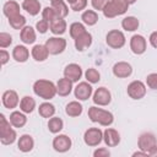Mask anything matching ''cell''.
Segmentation results:
<instances>
[{
  "mask_svg": "<svg viewBox=\"0 0 157 157\" xmlns=\"http://www.w3.org/2000/svg\"><path fill=\"white\" fill-rule=\"evenodd\" d=\"M33 92L36 96L44 101H49L55 97L56 93V83L53 81L45 80V78H39L33 83Z\"/></svg>",
  "mask_w": 157,
  "mask_h": 157,
  "instance_id": "cell-1",
  "label": "cell"
},
{
  "mask_svg": "<svg viewBox=\"0 0 157 157\" xmlns=\"http://www.w3.org/2000/svg\"><path fill=\"white\" fill-rule=\"evenodd\" d=\"M88 118L93 123H98L102 126H110L114 121V115L112 112L99 108V105H92L88 108Z\"/></svg>",
  "mask_w": 157,
  "mask_h": 157,
  "instance_id": "cell-2",
  "label": "cell"
},
{
  "mask_svg": "<svg viewBox=\"0 0 157 157\" xmlns=\"http://www.w3.org/2000/svg\"><path fill=\"white\" fill-rule=\"evenodd\" d=\"M129 6H130V4L128 0H109L102 12H103L104 17L114 18L117 16L124 15L128 11Z\"/></svg>",
  "mask_w": 157,
  "mask_h": 157,
  "instance_id": "cell-3",
  "label": "cell"
},
{
  "mask_svg": "<svg viewBox=\"0 0 157 157\" xmlns=\"http://www.w3.org/2000/svg\"><path fill=\"white\" fill-rule=\"evenodd\" d=\"M105 43L113 49H120L125 45L126 38L125 34L119 29H110L105 36Z\"/></svg>",
  "mask_w": 157,
  "mask_h": 157,
  "instance_id": "cell-4",
  "label": "cell"
},
{
  "mask_svg": "<svg viewBox=\"0 0 157 157\" xmlns=\"http://www.w3.org/2000/svg\"><path fill=\"white\" fill-rule=\"evenodd\" d=\"M146 85L140 81V80H135V81H131L128 87H126V93L128 96L131 98V99H135V101H139V99H142L146 94Z\"/></svg>",
  "mask_w": 157,
  "mask_h": 157,
  "instance_id": "cell-5",
  "label": "cell"
},
{
  "mask_svg": "<svg viewBox=\"0 0 157 157\" xmlns=\"http://www.w3.org/2000/svg\"><path fill=\"white\" fill-rule=\"evenodd\" d=\"M83 141L90 147L98 146L103 141V131L99 128H88L83 134Z\"/></svg>",
  "mask_w": 157,
  "mask_h": 157,
  "instance_id": "cell-6",
  "label": "cell"
},
{
  "mask_svg": "<svg viewBox=\"0 0 157 157\" xmlns=\"http://www.w3.org/2000/svg\"><path fill=\"white\" fill-rule=\"evenodd\" d=\"M45 47H47L49 54H52V55L61 54L66 49V39H64L63 37H59V36L58 37H50L47 39Z\"/></svg>",
  "mask_w": 157,
  "mask_h": 157,
  "instance_id": "cell-7",
  "label": "cell"
},
{
  "mask_svg": "<svg viewBox=\"0 0 157 157\" xmlns=\"http://www.w3.org/2000/svg\"><path fill=\"white\" fill-rule=\"evenodd\" d=\"M157 145V137L152 132H142L137 139V147L141 151L148 152Z\"/></svg>",
  "mask_w": 157,
  "mask_h": 157,
  "instance_id": "cell-8",
  "label": "cell"
},
{
  "mask_svg": "<svg viewBox=\"0 0 157 157\" xmlns=\"http://www.w3.org/2000/svg\"><path fill=\"white\" fill-rule=\"evenodd\" d=\"M92 101L96 105L99 107H105L112 102V93L107 87H98L93 92Z\"/></svg>",
  "mask_w": 157,
  "mask_h": 157,
  "instance_id": "cell-9",
  "label": "cell"
},
{
  "mask_svg": "<svg viewBox=\"0 0 157 157\" xmlns=\"http://www.w3.org/2000/svg\"><path fill=\"white\" fill-rule=\"evenodd\" d=\"M91 85L92 83H90L88 81L78 82L76 85V87L74 88L75 98H77L78 101H87L92 96V93H93V88H92Z\"/></svg>",
  "mask_w": 157,
  "mask_h": 157,
  "instance_id": "cell-10",
  "label": "cell"
},
{
  "mask_svg": "<svg viewBox=\"0 0 157 157\" xmlns=\"http://www.w3.org/2000/svg\"><path fill=\"white\" fill-rule=\"evenodd\" d=\"M71 146H72V141L65 134H59L53 139V148L59 153L67 152L71 148Z\"/></svg>",
  "mask_w": 157,
  "mask_h": 157,
  "instance_id": "cell-11",
  "label": "cell"
},
{
  "mask_svg": "<svg viewBox=\"0 0 157 157\" xmlns=\"http://www.w3.org/2000/svg\"><path fill=\"white\" fill-rule=\"evenodd\" d=\"M130 49L136 55L144 54L146 52V49H147L146 38L144 36H141V34H134L130 38Z\"/></svg>",
  "mask_w": 157,
  "mask_h": 157,
  "instance_id": "cell-12",
  "label": "cell"
},
{
  "mask_svg": "<svg viewBox=\"0 0 157 157\" xmlns=\"http://www.w3.org/2000/svg\"><path fill=\"white\" fill-rule=\"evenodd\" d=\"M113 75L118 78H126L132 74V66L128 61H118L112 67Z\"/></svg>",
  "mask_w": 157,
  "mask_h": 157,
  "instance_id": "cell-13",
  "label": "cell"
},
{
  "mask_svg": "<svg viewBox=\"0 0 157 157\" xmlns=\"http://www.w3.org/2000/svg\"><path fill=\"white\" fill-rule=\"evenodd\" d=\"M20 98H18V94L16 91L13 90H6L4 93H2V97H1V102H2V105L7 109H15L17 108V105H20Z\"/></svg>",
  "mask_w": 157,
  "mask_h": 157,
  "instance_id": "cell-14",
  "label": "cell"
},
{
  "mask_svg": "<svg viewBox=\"0 0 157 157\" xmlns=\"http://www.w3.org/2000/svg\"><path fill=\"white\" fill-rule=\"evenodd\" d=\"M64 77L71 80L72 82H78V80L82 77V69L78 64H75V63H71L69 65L65 66L64 69Z\"/></svg>",
  "mask_w": 157,
  "mask_h": 157,
  "instance_id": "cell-15",
  "label": "cell"
},
{
  "mask_svg": "<svg viewBox=\"0 0 157 157\" xmlns=\"http://www.w3.org/2000/svg\"><path fill=\"white\" fill-rule=\"evenodd\" d=\"M103 141L108 147H115L120 142V134L112 128H107L103 131Z\"/></svg>",
  "mask_w": 157,
  "mask_h": 157,
  "instance_id": "cell-16",
  "label": "cell"
},
{
  "mask_svg": "<svg viewBox=\"0 0 157 157\" xmlns=\"http://www.w3.org/2000/svg\"><path fill=\"white\" fill-rule=\"evenodd\" d=\"M92 34L90 32H85L82 33L81 36H78L76 39H75V48L77 52H83L86 49H88L92 44Z\"/></svg>",
  "mask_w": 157,
  "mask_h": 157,
  "instance_id": "cell-17",
  "label": "cell"
},
{
  "mask_svg": "<svg viewBox=\"0 0 157 157\" xmlns=\"http://www.w3.org/2000/svg\"><path fill=\"white\" fill-rule=\"evenodd\" d=\"M21 7H22V6H20V4H18L17 1H15V0H9V1H6V2L4 4V6H2V13H4L7 18H11V17L17 16V15L21 13Z\"/></svg>",
  "mask_w": 157,
  "mask_h": 157,
  "instance_id": "cell-18",
  "label": "cell"
},
{
  "mask_svg": "<svg viewBox=\"0 0 157 157\" xmlns=\"http://www.w3.org/2000/svg\"><path fill=\"white\" fill-rule=\"evenodd\" d=\"M17 147L21 152L23 153H27V152H31L34 147V140L31 135L28 134H23L20 136L18 141H17Z\"/></svg>",
  "mask_w": 157,
  "mask_h": 157,
  "instance_id": "cell-19",
  "label": "cell"
},
{
  "mask_svg": "<svg viewBox=\"0 0 157 157\" xmlns=\"http://www.w3.org/2000/svg\"><path fill=\"white\" fill-rule=\"evenodd\" d=\"M72 81L66 78V77H63V78H59V81L56 82V93L61 97H66L71 93L72 91Z\"/></svg>",
  "mask_w": 157,
  "mask_h": 157,
  "instance_id": "cell-20",
  "label": "cell"
},
{
  "mask_svg": "<svg viewBox=\"0 0 157 157\" xmlns=\"http://www.w3.org/2000/svg\"><path fill=\"white\" fill-rule=\"evenodd\" d=\"M31 55L36 61H44L48 59L49 56V52L45 47V44H36L33 45L32 50H31Z\"/></svg>",
  "mask_w": 157,
  "mask_h": 157,
  "instance_id": "cell-21",
  "label": "cell"
},
{
  "mask_svg": "<svg viewBox=\"0 0 157 157\" xmlns=\"http://www.w3.org/2000/svg\"><path fill=\"white\" fill-rule=\"evenodd\" d=\"M9 120L13 128H23L27 123V117L26 113H23L22 110H13L10 114Z\"/></svg>",
  "mask_w": 157,
  "mask_h": 157,
  "instance_id": "cell-22",
  "label": "cell"
},
{
  "mask_svg": "<svg viewBox=\"0 0 157 157\" xmlns=\"http://www.w3.org/2000/svg\"><path fill=\"white\" fill-rule=\"evenodd\" d=\"M21 6L31 16H37L42 10V5L39 0H23Z\"/></svg>",
  "mask_w": 157,
  "mask_h": 157,
  "instance_id": "cell-23",
  "label": "cell"
},
{
  "mask_svg": "<svg viewBox=\"0 0 157 157\" xmlns=\"http://www.w3.org/2000/svg\"><path fill=\"white\" fill-rule=\"evenodd\" d=\"M66 28H67V25L63 17H59V18H56L49 23V31L55 36L64 34L66 32Z\"/></svg>",
  "mask_w": 157,
  "mask_h": 157,
  "instance_id": "cell-24",
  "label": "cell"
},
{
  "mask_svg": "<svg viewBox=\"0 0 157 157\" xmlns=\"http://www.w3.org/2000/svg\"><path fill=\"white\" fill-rule=\"evenodd\" d=\"M12 58L17 63H26L29 59V50L25 45H16L12 49Z\"/></svg>",
  "mask_w": 157,
  "mask_h": 157,
  "instance_id": "cell-25",
  "label": "cell"
},
{
  "mask_svg": "<svg viewBox=\"0 0 157 157\" xmlns=\"http://www.w3.org/2000/svg\"><path fill=\"white\" fill-rule=\"evenodd\" d=\"M20 38L25 44H33L37 38L34 28L31 26H25L20 32Z\"/></svg>",
  "mask_w": 157,
  "mask_h": 157,
  "instance_id": "cell-26",
  "label": "cell"
},
{
  "mask_svg": "<svg viewBox=\"0 0 157 157\" xmlns=\"http://www.w3.org/2000/svg\"><path fill=\"white\" fill-rule=\"evenodd\" d=\"M82 104L78 102V101H71L66 104L65 107V113L71 117V118H76V117H80L82 114Z\"/></svg>",
  "mask_w": 157,
  "mask_h": 157,
  "instance_id": "cell-27",
  "label": "cell"
},
{
  "mask_svg": "<svg viewBox=\"0 0 157 157\" xmlns=\"http://www.w3.org/2000/svg\"><path fill=\"white\" fill-rule=\"evenodd\" d=\"M36 109V99L31 96H25L20 101V110H22L26 114L32 113Z\"/></svg>",
  "mask_w": 157,
  "mask_h": 157,
  "instance_id": "cell-28",
  "label": "cell"
},
{
  "mask_svg": "<svg viewBox=\"0 0 157 157\" xmlns=\"http://www.w3.org/2000/svg\"><path fill=\"white\" fill-rule=\"evenodd\" d=\"M140 22L135 16H126L121 20V27L126 32H134L139 28Z\"/></svg>",
  "mask_w": 157,
  "mask_h": 157,
  "instance_id": "cell-29",
  "label": "cell"
},
{
  "mask_svg": "<svg viewBox=\"0 0 157 157\" xmlns=\"http://www.w3.org/2000/svg\"><path fill=\"white\" fill-rule=\"evenodd\" d=\"M81 20L82 23H85L86 26H94L98 22L99 17L94 10H85L81 15Z\"/></svg>",
  "mask_w": 157,
  "mask_h": 157,
  "instance_id": "cell-30",
  "label": "cell"
},
{
  "mask_svg": "<svg viewBox=\"0 0 157 157\" xmlns=\"http://www.w3.org/2000/svg\"><path fill=\"white\" fill-rule=\"evenodd\" d=\"M38 113H39V115L42 118L49 119V118L54 117V114H55V107L50 102H43L38 107Z\"/></svg>",
  "mask_w": 157,
  "mask_h": 157,
  "instance_id": "cell-31",
  "label": "cell"
},
{
  "mask_svg": "<svg viewBox=\"0 0 157 157\" xmlns=\"http://www.w3.org/2000/svg\"><path fill=\"white\" fill-rule=\"evenodd\" d=\"M64 128V121L59 117H52L48 120V129L52 134H59Z\"/></svg>",
  "mask_w": 157,
  "mask_h": 157,
  "instance_id": "cell-32",
  "label": "cell"
},
{
  "mask_svg": "<svg viewBox=\"0 0 157 157\" xmlns=\"http://www.w3.org/2000/svg\"><path fill=\"white\" fill-rule=\"evenodd\" d=\"M86 32V27H85V23H81V22H72L69 27V33H70V37L75 40L78 36H81L82 33Z\"/></svg>",
  "mask_w": 157,
  "mask_h": 157,
  "instance_id": "cell-33",
  "label": "cell"
},
{
  "mask_svg": "<svg viewBox=\"0 0 157 157\" xmlns=\"http://www.w3.org/2000/svg\"><path fill=\"white\" fill-rule=\"evenodd\" d=\"M7 20H9L10 27H12L13 29H22L26 26V17L21 13L17 16H13L11 18H7Z\"/></svg>",
  "mask_w": 157,
  "mask_h": 157,
  "instance_id": "cell-34",
  "label": "cell"
},
{
  "mask_svg": "<svg viewBox=\"0 0 157 157\" xmlns=\"http://www.w3.org/2000/svg\"><path fill=\"white\" fill-rule=\"evenodd\" d=\"M59 17H60V16L58 15L56 10H55L53 6H47V7H44V9L42 10V18L45 20V21H48L49 23H50L52 21L59 18Z\"/></svg>",
  "mask_w": 157,
  "mask_h": 157,
  "instance_id": "cell-35",
  "label": "cell"
},
{
  "mask_svg": "<svg viewBox=\"0 0 157 157\" xmlns=\"http://www.w3.org/2000/svg\"><path fill=\"white\" fill-rule=\"evenodd\" d=\"M85 78H86V81H88L90 83H97V82H99V80H101V74H99V71H98L97 69L90 67V69H87V70L85 71Z\"/></svg>",
  "mask_w": 157,
  "mask_h": 157,
  "instance_id": "cell-36",
  "label": "cell"
},
{
  "mask_svg": "<svg viewBox=\"0 0 157 157\" xmlns=\"http://www.w3.org/2000/svg\"><path fill=\"white\" fill-rule=\"evenodd\" d=\"M50 6H53V7L56 10L58 15H59L60 17H63V18H65V17L69 15V6H67V2H66L65 0L59 1V2H56V4H53V5H50Z\"/></svg>",
  "mask_w": 157,
  "mask_h": 157,
  "instance_id": "cell-37",
  "label": "cell"
},
{
  "mask_svg": "<svg viewBox=\"0 0 157 157\" xmlns=\"http://www.w3.org/2000/svg\"><path fill=\"white\" fill-rule=\"evenodd\" d=\"M17 139V134H16V130L15 129H11L7 134L0 136V142L2 145H12Z\"/></svg>",
  "mask_w": 157,
  "mask_h": 157,
  "instance_id": "cell-38",
  "label": "cell"
},
{
  "mask_svg": "<svg viewBox=\"0 0 157 157\" xmlns=\"http://www.w3.org/2000/svg\"><path fill=\"white\" fill-rule=\"evenodd\" d=\"M12 43V37L10 33H6V32H1L0 33V48L1 49H5L7 47H10Z\"/></svg>",
  "mask_w": 157,
  "mask_h": 157,
  "instance_id": "cell-39",
  "label": "cell"
},
{
  "mask_svg": "<svg viewBox=\"0 0 157 157\" xmlns=\"http://www.w3.org/2000/svg\"><path fill=\"white\" fill-rule=\"evenodd\" d=\"M146 85L151 90H157V72H152L146 76Z\"/></svg>",
  "mask_w": 157,
  "mask_h": 157,
  "instance_id": "cell-40",
  "label": "cell"
},
{
  "mask_svg": "<svg viewBox=\"0 0 157 157\" xmlns=\"http://www.w3.org/2000/svg\"><path fill=\"white\" fill-rule=\"evenodd\" d=\"M86 6H87V0H76L75 2H72L70 5V9L75 12H78V11L85 10Z\"/></svg>",
  "mask_w": 157,
  "mask_h": 157,
  "instance_id": "cell-41",
  "label": "cell"
},
{
  "mask_svg": "<svg viewBox=\"0 0 157 157\" xmlns=\"http://www.w3.org/2000/svg\"><path fill=\"white\" fill-rule=\"evenodd\" d=\"M36 29H37V32H39L40 34H44L48 29H49V22L48 21H45V20H39L37 23H36Z\"/></svg>",
  "mask_w": 157,
  "mask_h": 157,
  "instance_id": "cell-42",
  "label": "cell"
},
{
  "mask_svg": "<svg viewBox=\"0 0 157 157\" xmlns=\"http://www.w3.org/2000/svg\"><path fill=\"white\" fill-rule=\"evenodd\" d=\"M109 0H91V5L97 11H103L104 6L108 4Z\"/></svg>",
  "mask_w": 157,
  "mask_h": 157,
  "instance_id": "cell-43",
  "label": "cell"
},
{
  "mask_svg": "<svg viewBox=\"0 0 157 157\" xmlns=\"http://www.w3.org/2000/svg\"><path fill=\"white\" fill-rule=\"evenodd\" d=\"M93 156L94 157H108V156H110V152L105 147H99L93 152Z\"/></svg>",
  "mask_w": 157,
  "mask_h": 157,
  "instance_id": "cell-44",
  "label": "cell"
},
{
  "mask_svg": "<svg viewBox=\"0 0 157 157\" xmlns=\"http://www.w3.org/2000/svg\"><path fill=\"white\" fill-rule=\"evenodd\" d=\"M9 59H10V54L5 49H1L0 50V63H1V65L4 66L5 64H7Z\"/></svg>",
  "mask_w": 157,
  "mask_h": 157,
  "instance_id": "cell-45",
  "label": "cell"
},
{
  "mask_svg": "<svg viewBox=\"0 0 157 157\" xmlns=\"http://www.w3.org/2000/svg\"><path fill=\"white\" fill-rule=\"evenodd\" d=\"M148 42H150V44H151L153 48L157 49V31H155V32H152V33L150 34Z\"/></svg>",
  "mask_w": 157,
  "mask_h": 157,
  "instance_id": "cell-46",
  "label": "cell"
},
{
  "mask_svg": "<svg viewBox=\"0 0 157 157\" xmlns=\"http://www.w3.org/2000/svg\"><path fill=\"white\" fill-rule=\"evenodd\" d=\"M137 156H148V155H147V152L139 150V151H136V152L132 153V157H137Z\"/></svg>",
  "mask_w": 157,
  "mask_h": 157,
  "instance_id": "cell-47",
  "label": "cell"
},
{
  "mask_svg": "<svg viewBox=\"0 0 157 157\" xmlns=\"http://www.w3.org/2000/svg\"><path fill=\"white\" fill-rule=\"evenodd\" d=\"M148 156H151V157H157V145L148 152Z\"/></svg>",
  "mask_w": 157,
  "mask_h": 157,
  "instance_id": "cell-48",
  "label": "cell"
},
{
  "mask_svg": "<svg viewBox=\"0 0 157 157\" xmlns=\"http://www.w3.org/2000/svg\"><path fill=\"white\" fill-rule=\"evenodd\" d=\"M59 1H63V0H50V4L53 5V4H56V2H59Z\"/></svg>",
  "mask_w": 157,
  "mask_h": 157,
  "instance_id": "cell-49",
  "label": "cell"
},
{
  "mask_svg": "<svg viewBox=\"0 0 157 157\" xmlns=\"http://www.w3.org/2000/svg\"><path fill=\"white\" fill-rule=\"evenodd\" d=\"M65 1H66V2L69 4V5H71V4H72V2H75L76 0H65Z\"/></svg>",
  "mask_w": 157,
  "mask_h": 157,
  "instance_id": "cell-50",
  "label": "cell"
},
{
  "mask_svg": "<svg viewBox=\"0 0 157 157\" xmlns=\"http://www.w3.org/2000/svg\"><path fill=\"white\" fill-rule=\"evenodd\" d=\"M128 1H129V4L131 5V4H135V2L137 1V0H128Z\"/></svg>",
  "mask_w": 157,
  "mask_h": 157,
  "instance_id": "cell-51",
  "label": "cell"
}]
</instances>
